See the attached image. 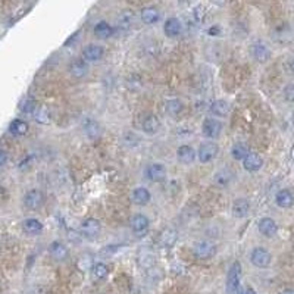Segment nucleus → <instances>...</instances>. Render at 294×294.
Wrapping results in <instances>:
<instances>
[{"label": "nucleus", "mask_w": 294, "mask_h": 294, "mask_svg": "<svg viewBox=\"0 0 294 294\" xmlns=\"http://www.w3.org/2000/svg\"><path fill=\"white\" fill-rule=\"evenodd\" d=\"M250 210V203L246 199H235L233 203V215L235 218H244L247 216Z\"/></svg>", "instance_id": "obj_17"}, {"label": "nucleus", "mask_w": 294, "mask_h": 294, "mask_svg": "<svg viewBox=\"0 0 294 294\" xmlns=\"http://www.w3.org/2000/svg\"><path fill=\"white\" fill-rule=\"evenodd\" d=\"M84 131L90 138H97V137H100V134H102V128L99 125V122H96L94 119H87V121H85Z\"/></svg>", "instance_id": "obj_28"}, {"label": "nucleus", "mask_w": 294, "mask_h": 294, "mask_svg": "<svg viewBox=\"0 0 294 294\" xmlns=\"http://www.w3.org/2000/svg\"><path fill=\"white\" fill-rule=\"evenodd\" d=\"M164 31L168 37H176L181 33V22L178 18H169L164 25Z\"/></svg>", "instance_id": "obj_22"}, {"label": "nucleus", "mask_w": 294, "mask_h": 294, "mask_svg": "<svg viewBox=\"0 0 294 294\" xmlns=\"http://www.w3.org/2000/svg\"><path fill=\"white\" fill-rule=\"evenodd\" d=\"M233 179V174L230 171H221L215 175V182L221 187H225L230 184V181Z\"/></svg>", "instance_id": "obj_32"}, {"label": "nucleus", "mask_w": 294, "mask_h": 294, "mask_svg": "<svg viewBox=\"0 0 294 294\" xmlns=\"http://www.w3.org/2000/svg\"><path fill=\"white\" fill-rule=\"evenodd\" d=\"M149 225H150V221L147 216L141 215V213H137L131 218V230L137 234V235H141L144 234L147 230H149Z\"/></svg>", "instance_id": "obj_9"}, {"label": "nucleus", "mask_w": 294, "mask_h": 294, "mask_svg": "<svg viewBox=\"0 0 294 294\" xmlns=\"http://www.w3.org/2000/svg\"><path fill=\"white\" fill-rule=\"evenodd\" d=\"M91 275H93V278L97 280V281L105 280V278L109 275V268H108L105 263H102V262L94 263L93 268H91Z\"/></svg>", "instance_id": "obj_29"}, {"label": "nucleus", "mask_w": 294, "mask_h": 294, "mask_svg": "<svg viewBox=\"0 0 294 294\" xmlns=\"http://www.w3.org/2000/svg\"><path fill=\"white\" fill-rule=\"evenodd\" d=\"M262 165H263V159L260 158V155L253 153V152H250L243 161V167L247 172H256L262 168Z\"/></svg>", "instance_id": "obj_13"}, {"label": "nucleus", "mask_w": 294, "mask_h": 294, "mask_svg": "<svg viewBox=\"0 0 294 294\" xmlns=\"http://www.w3.org/2000/svg\"><path fill=\"white\" fill-rule=\"evenodd\" d=\"M146 175L153 182H161L167 178V168L164 164H152L146 169Z\"/></svg>", "instance_id": "obj_7"}, {"label": "nucleus", "mask_w": 294, "mask_h": 294, "mask_svg": "<svg viewBox=\"0 0 294 294\" xmlns=\"http://www.w3.org/2000/svg\"><path fill=\"white\" fill-rule=\"evenodd\" d=\"M175 241H176V231L172 230V228H165L159 235V243H161L162 247L169 249L175 244Z\"/></svg>", "instance_id": "obj_19"}, {"label": "nucleus", "mask_w": 294, "mask_h": 294, "mask_svg": "<svg viewBox=\"0 0 294 294\" xmlns=\"http://www.w3.org/2000/svg\"><path fill=\"white\" fill-rule=\"evenodd\" d=\"M182 109H184V105L178 99H172V100L167 102V112H168L169 115H172V117L179 115L182 112Z\"/></svg>", "instance_id": "obj_31"}, {"label": "nucleus", "mask_w": 294, "mask_h": 294, "mask_svg": "<svg viewBox=\"0 0 294 294\" xmlns=\"http://www.w3.org/2000/svg\"><path fill=\"white\" fill-rule=\"evenodd\" d=\"M271 259H272L271 253L268 252L266 249H263V247L253 249L252 254H250L252 263L254 266H257V268H268L271 265Z\"/></svg>", "instance_id": "obj_4"}, {"label": "nucleus", "mask_w": 294, "mask_h": 294, "mask_svg": "<svg viewBox=\"0 0 294 294\" xmlns=\"http://www.w3.org/2000/svg\"><path fill=\"white\" fill-rule=\"evenodd\" d=\"M24 114H34L36 109H37V103L31 99V97H27L22 100L21 103V108H19Z\"/></svg>", "instance_id": "obj_34"}, {"label": "nucleus", "mask_w": 294, "mask_h": 294, "mask_svg": "<svg viewBox=\"0 0 294 294\" xmlns=\"http://www.w3.org/2000/svg\"><path fill=\"white\" fill-rule=\"evenodd\" d=\"M281 294H294V290H292V289H287V290H284Z\"/></svg>", "instance_id": "obj_39"}, {"label": "nucleus", "mask_w": 294, "mask_h": 294, "mask_svg": "<svg viewBox=\"0 0 294 294\" xmlns=\"http://www.w3.org/2000/svg\"><path fill=\"white\" fill-rule=\"evenodd\" d=\"M141 19L144 24H155L156 21H159V10L156 7H144L141 10Z\"/></svg>", "instance_id": "obj_26"}, {"label": "nucleus", "mask_w": 294, "mask_h": 294, "mask_svg": "<svg viewBox=\"0 0 294 294\" xmlns=\"http://www.w3.org/2000/svg\"><path fill=\"white\" fill-rule=\"evenodd\" d=\"M103 55H105V50L99 44H88V46H85V49L83 50L84 59L85 60H90V62L100 60L103 58Z\"/></svg>", "instance_id": "obj_12"}, {"label": "nucleus", "mask_w": 294, "mask_h": 294, "mask_svg": "<svg viewBox=\"0 0 294 294\" xmlns=\"http://www.w3.org/2000/svg\"><path fill=\"white\" fill-rule=\"evenodd\" d=\"M259 233L265 237H274L278 231V225L272 218H262L257 224Z\"/></svg>", "instance_id": "obj_10"}, {"label": "nucleus", "mask_w": 294, "mask_h": 294, "mask_svg": "<svg viewBox=\"0 0 294 294\" xmlns=\"http://www.w3.org/2000/svg\"><path fill=\"white\" fill-rule=\"evenodd\" d=\"M202 131L208 138H218L222 131V124H221V121H218L215 118H208L203 121Z\"/></svg>", "instance_id": "obj_6"}, {"label": "nucleus", "mask_w": 294, "mask_h": 294, "mask_svg": "<svg viewBox=\"0 0 294 294\" xmlns=\"http://www.w3.org/2000/svg\"><path fill=\"white\" fill-rule=\"evenodd\" d=\"M6 162H7V153L4 150H0V168L6 165Z\"/></svg>", "instance_id": "obj_36"}, {"label": "nucleus", "mask_w": 294, "mask_h": 294, "mask_svg": "<svg viewBox=\"0 0 294 294\" xmlns=\"http://www.w3.org/2000/svg\"><path fill=\"white\" fill-rule=\"evenodd\" d=\"M159 129H161V121H159L158 117L149 115V117L143 121V131H144L146 134L153 135V134H156Z\"/></svg>", "instance_id": "obj_20"}, {"label": "nucleus", "mask_w": 294, "mask_h": 294, "mask_svg": "<svg viewBox=\"0 0 294 294\" xmlns=\"http://www.w3.org/2000/svg\"><path fill=\"white\" fill-rule=\"evenodd\" d=\"M253 58L257 62H266L271 58V52L268 50V47L262 43H254L252 47Z\"/></svg>", "instance_id": "obj_18"}, {"label": "nucleus", "mask_w": 294, "mask_h": 294, "mask_svg": "<svg viewBox=\"0 0 294 294\" xmlns=\"http://www.w3.org/2000/svg\"><path fill=\"white\" fill-rule=\"evenodd\" d=\"M275 202L280 208L283 209H289L294 205V196L290 190H281L277 193V197H275Z\"/></svg>", "instance_id": "obj_16"}, {"label": "nucleus", "mask_w": 294, "mask_h": 294, "mask_svg": "<svg viewBox=\"0 0 294 294\" xmlns=\"http://www.w3.org/2000/svg\"><path fill=\"white\" fill-rule=\"evenodd\" d=\"M100 228H102V225L96 218H87L81 224V234L87 238H94L99 235Z\"/></svg>", "instance_id": "obj_5"}, {"label": "nucleus", "mask_w": 294, "mask_h": 294, "mask_svg": "<svg viewBox=\"0 0 294 294\" xmlns=\"http://www.w3.org/2000/svg\"><path fill=\"white\" fill-rule=\"evenodd\" d=\"M210 112L215 115V117H227L228 112H230V103L225 102V100H215L212 105H210Z\"/></svg>", "instance_id": "obj_24"}, {"label": "nucleus", "mask_w": 294, "mask_h": 294, "mask_svg": "<svg viewBox=\"0 0 294 294\" xmlns=\"http://www.w3.org/2000/svg\"><path fill=\"white\" fill-rule=\"evenodd\" d=\"M284 97L289 100V102H294V84L287 85L284 88Z\"/></svg>", "instance_id": "obj_35"}, {"label": "nucleus", "mask_w": 294, "mask_h": 294, "mask_svg": "<svg viewBox=\"0 0 294 294\" xmlns=\"http://www.w3.org/2000/svg\"><path fill=\"white\" fill-rule=\"evenodd\" d=\"M240 278H241V263L234 262L227 274V294H240Z\"/></svg>", "instance_id": "obj_1"}, {"label": "nucleus", "mask_w": 294, "mask_h": 294, "mask_svg": "<svg viewBox=\"0 0 294 294\" xmlns=\"http://www.w3.org/2000/svg\"><path fill=\"white\" fill-rule=\"evenodd\" d=\"M69 71H71V74H72L75 78H83V77L87 75V72H88V65H87L85 60L78 59V60H74V62L71 63Z\"/></svg>", "instance_id": "obj_23"}, {"label": "nucleus", "mask_w": 294, "mask_h": 294, "mask_svg": "<svg viewBox=\"0 0 294 294\" xmlns=\"http://www.w3.org/2000/svg\"><path fill=\"white\" fill-rule=\"evenodd\" d=\"M112 33H114V30H112V27H111L106 21H100V22L94 27V36H96L97 39H102V40L109 39V37L112 36Z\"/></svg>", "instance_id": "obj_25"}, {"label": "nucleus", "mask_w": 294, "mask_h": 294, "mask_svg": "<svg viewBox=\"0 0 294 294\" xmlns=\"http://www.w3.org/2000/svg\"><path fill=\"white\" fill-rule=\"evenodd\" d=\"M241 294H256V292L253 290L252 287H247V289H246V290H244Z\"/></svg>", "instance_id": "obj_38"}, {"label": "nucleus", "mask_w": 294, "mask_h": 294, "mask_svg": "<svg viewBox=\"0 0 294 294\" xmlns=\"http://www.w3.org/2000/svg\"><path fill=\"white\" fill-rule=\"evenodd\" d=\"M249 147L244 144V143H235L231 149V156L235 159V161H244V158L249 155Z\"/></svg>", "instance_id": "obj_27"}, {"label": "nucleus", "mask_w": 294, "mask_h": 294, "mask_svg": "<svg viewBox=\"0 0 294 294\" xmlns=\"http://www.w3.org/2000/svg\"><path fill=\"white\" fill-rule=\"evenodd\" d=\"M292 69H293V72H294V59H293V62H292Z\"/></svg>", "instance_id": "obj_40"}, {"label": "nucleus", "mask_w": 294, "mask_h": 294, "mask_svg": "<svg viewBox=\"0 0 294 294\" xmlns=\"http://www.w3.org/2000/svg\"><path fill=\"white\" fill-rule=\"evenodd\" d=\"M22 228H24V231H25L27 234L36 235V234L42 233L43 224L39 219H36V218H28V219H25V221L22 222Z\"/></svg>", "instance_id": "obj_21"}, {"label": "nucleus", "mask_w": 294, "mask_h": 294, "mask_svg": "<svg viewBox=\"0 0 294 294\" xmlns=\"http://www.w3.org/2000/svg\"><path fill=\"white\" fill-rule=\"evenodd\" d=\"M209 33L210 36H215V34H219V27H212V28H209Z\"/></svg>", "instance_id": "obj_37"}, {"label": "nucleus", "mask_w": 294, "mask_h": 294, "mask_svg": "<svg viewBox=\"0 0 294 294\" xmlns=\"http://www.w3.org/2000/svg\"><path fill=\"white\" fill-rule=\"evenodd\" d=\"M218 152H219L218 144H216L215 141H208V143L202 144L200 149H199V152H197L199 161H200L202 164H209V162H212V161L216 158Z\"/></svg>", "instance_id": "obj_2"}, {"label": "nucleus", "mask_w": 294, "mask_h": 294, "mask_svg": "<svg viewBox=\"0 0 294 294\" xmlns=\"http://www.w3.org/2000/svg\"><path fill=\"white\" fill-rule=\"evenodd\" d=\"M9 131L13 135H25L28 132V124L22 119H15V121L10 122Z\"/></svg>", "instance_id": "obj_30"}, {"label": "nucleus", "mask_w": 294, "mask_h": 294, "mask_svg": "<svg viewBox=\"0 0 294 294\" xmlns=\"http://www.w3.org/2000/svg\"><path fill=\"white\" fill-rule=\"evenodd\" d=\"M49 253H50V256H52L55 260H58V262L65 260V259L68 257V254H69L66 246L62 244L60 241H53V243L50 244V247H49Z\"/></svg>", "instance_id": "obj_14"}, {"label": "nucleus", "mask_w": 294, "mask_h": 294, "mask_svg": "<svg viewBox=\"0 0 294 294\" xmlns=\"http://www.w3.org/2000/svg\"><path fill=\"white\" fill-rule=\"evenodd\" d=\"M36 121L42 122V124H49L50 122V112L47 111L46 106H37L36 112H34Z\"/></svg>", "instance_id": "obj_33"}, {"label": "nucleus", "mask_w": 294, "mask_h": 294, "mask_svg": "<svg viewBox=\"0 0 294 294\" xmlns=\"http://www.w3.org/2000/svg\"><path fill=\"white\" fill-rule=\"evenodd\" d=\"M215 247L213 244H210L209 241H197L194 244V249H193V253L197 259L200 260H206V259H210L213 254H215Z\"/></svg>", "instance_id": "obj_8"}, {"label": "nucleus", "mask_w": 294, "mask_h": 294, "mask_svg": "<svg viewBox=\"0 0 294 294\" xmlns=\"http://www.w3.org/2000/svg\"><path fill=\"white\" fill-rule=\"evenodd\" d=\"M43 203H44V194L37 188L27 191V194L24 196V205L30 210L40 209Z\"/></svg>", "instance_id": "obj_3"}, {"label": "nucleus", "mask_w": 294, "mask_h": 294, "mask_svg": "<svg viewBox=\"0 0 294 294\" xmlns=\"http://www.w3.org/2000/svg\"><path fill=\"white\" fill-rule=\"evenodd\" d=\"M150 199H152V194H150V191H149L147 188H144V187H137V188L132 191V194H131V200H132V203L137 205V206H146V205L150 202Z\"/></svg>", "instance_id": "obj_11"}, {"label": "nucleus", "mask_w": 294, "mask_h": 294, "mask_svg": "<svg viewBox=\"0 0 294 294\" xmlns=\"http://www.w3.org/2000/svg\"><path fill=\"white\" fill-rule=\"evenodd\" d=\"M176 158L181 164L184 165H190L194 159H196V152L193 150V147L190 146H181L176 150Z\"/></svg>", "instance_id": "obj_15"}]
</instances>
